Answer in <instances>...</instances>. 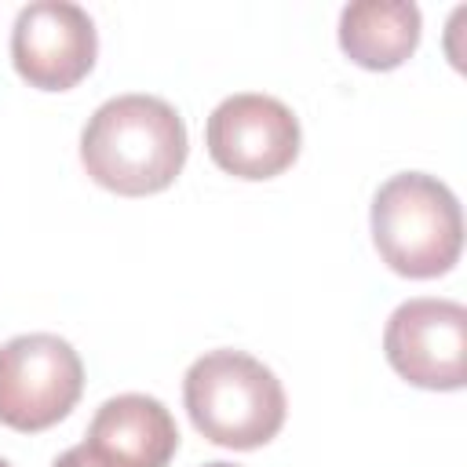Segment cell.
Masks as SVG:
<instances>
[{
	"mask_svg": "<svg viewBox=\"0 0 467 467\" xmlns=\"http://www.w3.org/2000/svg\"><path fill=\"white\" fill-rule=\"evenodd\" d=\"M84 441L124 467H168L179 452V427L164 401L150 394H117L99 405Z\"/></svg>",
	"mask_w": 467,
	"mask_h": 467,
	"instance_id": "8",
	"label": "cell"
},
{
	"mask_svg": "<svg viewBox=\"0 0 467 467\" xmlns=\"http://www.w3.org/2000/svg\"><path fill=\"white\" fill-rule=\"evenodd\" d=\"M0 467H11V463H7V460H4V456H0Z\"/></svg>",
	"mask_w": 467,
	"mask_h": 467,
	"instance_id": "12",
	"label": "cell"
},
{
	"mask_svg": "<svg viewBox=\"0 0 467 467\" xmlns=\"http://www.w3.org/2000/svg\"><path fill=\"white\" fill-rule=\"evenodd\" d=\"M204 467H237V463H226V460H212V463H204Z\"/></svg>",
	"mask_w": 467,
	"mask_h": 467,
	"instance_id": "11",
	"label": "cell"
},
{
	"mask_svg": "<svg viewBox=\"0 0 467 467\" xmlns=\"http://www.w3.org/2000/svg\"><path fill=\"white\" fill-rule=\"evenodd\" d=\"M190 153L179 109L157 95L106 99L80 131V164L109 193L150 197L168 190Z\"/></svg>",
	"mask_w": 467,
	"mask_h": 467,
	"instance_id": "1",
	"label": "cell"
},
{
	"mask_svg": "<svg viewBox=\"0 0 467 467\" xmlns=\"http://www.w3.org/2000/svg\"><path fill=\"white\" fill-rule=\"evenodd\" d=\"M299 120L296 113L263 91H241L223 99L204 124L208 157L234 179H274L288 171L299 157Z\"/></svg>",
	"mask_w": 467,
	"mask_h": 467,
	"instance_id": "5",
	"label": "cell"
},
{
	"mask_svg": "<svg viewBox=\"0 0 467 467\" xmlns=\"http://www.w3.org/2000/svg\"><path fill=\"white\" fill-rule=\"evenodd\" d=\"M182 405L197 434L223 449H259L285 427L288 398L270 365L244 350H208L182 376Z\"/></svg>",
	"mask_w": 467,
	"mask_h": 467,
	"instance_id": "3",
	"label": "cell"
},
{
	"mask_svg": "<svg viewBox=\"0 0 467 467\" xmlns=\"http://www.w3.org/2000/svg\"><path fill=\"white\" fill-rule=\"evenodd\" d=\"M84 394V361L55 332H26L0 347V423L40 434L66 420Z\"/></svg>",
	"mask_w": 467,
	"mask_h": 467,
	"instance_id": "4",
	"label": "cell"
},
{
	"mask_svg": "<svg viewBox=\"0 0 467 467\" xmlns=\"http://www.w3.org/2000/svg\"><path fill=\"white\" fill-rule=\"evenodd\" d=\"M379 259L412 281L449 274L463 252V212L456 193L427 171L390 175L368 208Z\"/></svg>",
	"mask_w": 467,
	"mask_h": 467,
	"instance_id": "2",
	"label": "cell"
},
{
	"mask_svg": "<svg viewBox=\"0 0 467 467\" xmlns=\"http://www.w3.org/2000/svg\"><path fill=\"white\" fill-rule=\"evenodd\" d=\"M390 368L423 390H460L467 383V306L456 299H405L383 328Z\"/></svg>",
	"mask_w": 467,
	"mask_h": 467,
	"instance_id": "6",
	"label": "cell"
},
{
	"mask_svg": "<svg viewBox=\"0 0 467 467\" xmlns=\"http://www.w3.org/2000/svg\"><path fill=\"white\" fill-rule=\"evenodd\" d=\"M51 467H124V463H117V460H109V456H102L99 449H91L88 441H80V445H73V449H66Z\"/></svg>",
	"mask_w": 467,
	"mask_h": 467,
	"instance_id": "10",
	"label": "cell"
},
{
	"mask_svg": "<svg viewBox=\"0 0 467 467\" xmlns=\"http://www.w3.org/2000/svg\"><path fill=\"white\" fill-rule=\"evenodd\" d=\"M423 15L409 0H354L339 11L343 55L372 73L398 69L420 47Z\"/></svg>",
	"mask_w": 467,
	"mask_h": 467,
	"instance_id": "9",
	"label": "cell"
},
{
	"mask_svg": "<svg viewBox=\"0 0 467 467\" xmlns=\"http://www.w3.org/2000/svg\"><path fill=\"white\" fill-rule=\"evenodd\" d=\"M99 58V29L80 4L33 0L15 15L11 62L36 91L77 88Z\"/></svg>",
	"mask_w": 467,
	"mask_h": 467,
	"instance_id": "7",
	"label": "cell"
}]
</instances>
